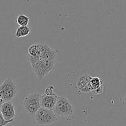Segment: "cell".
Returning a JSON list of instances; mask_svg holds the SVG:
<instances>
[{
	"mask_svg": "<svg viewBox=\"0 0 126 126\" xmlns=\"http://www.w3.org/2000/svg\"><path fill=\"white\" fill-rule=\"evenodd\" d=\"M30 27L27 26H19L16 31V36L17 38L25 37L30 33Z\"/></svg>",
	"mask_w": 126,
	"mask_h": 126,
	"instance_id": "8fae6325",
	"label": "cell"
},
{
	"mask_svg": "<svg viewBox=\"0 0 126 126\" xmlns=\"http://www.w3.org/2000/svg\"><path fill=\"white\" fill-rule=\"evenodd\" d=\"M37 124L39 126H47L52 124L59 120L53 110L41 107L39 109L34 115Z\"/></svg>",
	"mask_w": 126,
	"mask_h": 126,
	"instance_id": "5b68a950",
	"label": "cell"
},
{
	"mask_svg": "<svg viewBox=\"0 0 126 126\" xmlns=\"http://www.w3.org/2000/svg\"><path fill=\"white\" fill-rule=\"evenodd\" d=\"M17 93L16 83L11 78H7L0 85V98L4 102L14 99Z\"/></svg>",
	"mask_w": 126,
	"mask_h": 126,
	"instance_id": "3957f363",
	"label": "cell"
},
{
	"mask_svg": "<svg viewBox=\"0 0 126 126\" xmlns=\"http://www.w3.org/2000/svg\"><path fill=\"white\" fill-rule=\"evenodd\" d=\"M44 94L47 95H54V86L52 85H49L44 90Z\"/></svg>",
	"mask_w": 126,
	"mask_h": 126,
	"instance_id": "4fadbf2b",
	"label": "cell"
},
{
	"mask_svg": "<svg viewBox=\"0 0 126 126\" xmlns=\"http://www.w3.org/2000/svg\"><path fill=\"white\" fill-rule=\"evenodd\" d=\"M14 120H11V121H6L2 116V114L0 112V126H5L13 122Z\"/></svg>",
	"mask_w": 126,
	"mask_h": 126,
	"instance_id": "5bb4252c",
	"label": "cell"
},
{
	"mask_svg": "<svg viewBox=\"0 0 126 126\" xmlns=\"http://www.w3.org/2000/svg\"><path fill=\"white\" fill-rule=\"evenodd\" d=\"M57 117H70L75 112L73 105L65 97L59 96L54 109H53Z\"/></svg>",
	"mask_w": 126,
	"mask_h": 126,
	"instance_id": "7a4b0ae2",
	"label": "cell"
},
{
	"mask_svg": "<svg viewBox=\"0 0 126 126\" xmlns=\"http://www.w3.org/2000/svg\"><path fill=\"white\" fill-rule=\"evenodd\" d=\"M0 112L6 121L14 120L16 117L15 107L11 101L3 102L0 109Z\"/></svg>",
	"mask_w": 126,
	"mask_h": 126,
	"instance_id": "8992f818",
	"label": "cell"
},
{
	"mask_svg": "<svg viewBox=\"0 0 126 126\" xmlns=\"http://www.w3.org/2000/svg\"><path fill=\"white\" fill-rule=\"evenodd\" d=\"M3 102H4V101H2V99H1V98H0V109H1V105H2V103H3Z\"/></svg>",
	"mask_w": 126,
	"mask_h": 126,
	"instance_id": "2e32d148",
	"label": "cell"
},
{
	"mask_svg": "<svg viewBox=\"0 0 126 126\" xmlns=\"http://www.w3.org/2000/svg\"><path fill=\"white\" fill-rule=\"evenodd\" d=\"M33 72L37 78L42 79L50 72L55 69L54 61L38 59L34 63L31 64Z\"/></svg>",
	"mask_w": 126,
	"mask_h": 126,
	"instance_id": "6da1fadb",
	"label": "cell"
},
{
	"mask_svg": "<svg viewBox=\"0 0 126 126\" xmlns=\"http://www.w3.org/2000/svg\"><path fill=\"white\" fill-rule=\"evenodd\" d=\"M41 95L33 93L27 95L23 98V105L26 112L32 117H34L37 111L41 107L40 98Z\"/></svg>",
	"mask_w": 126,
	"mask_h": 126,
	"instance_id": "277c9868",
	"label": "cell"
},
{
	"mask_svg": "<svg viewBox=\"0 0 126 126\" xmlns=\"http://www.w3.org/2000/svg\"><path fill=\"white\" fill-rule=\"evenodd\" d=\"M16 22L17 24L19 25L20 26H27L29 23L30 19L26 15L21 14L18 15V17H17Z\"/></svg>",
	"mask_w": 126,
	"mask_h": 126,
	"instance_id": "7c38bea8",
	"label": "cell"
},
{
	"mask_svg": "<svg viewBox=\"0 0 126 126\" xmlns=\"http://www.w3.org/2000/svg\"><path fill=\"white\" fill-rule=\"evenodd\" d=\"M59 52L57 49H54L47 44H43L41 51L39 59L54 61L57 53Z\"/></svg>",
	"mask_w": 126,
	"mask_h": 126,
	"instance_id": "9c48e42d",
	"label": "cell"
},
{
	"mask_svg": "<svg viewBox=\"0 0 126 126\" xmlns=\"http://www.w3.org/2000/svg\"><path fill=\"white\" fill-rule=\"evenodd\" d=\"M58 97L59 96L57 94H54L53 95H47L44 94L41 95L40 98L41 107L53 110L56 105Z\"/></svg>",
	"mask_w": 126,
	"mask_h": 126,
	"instance_id": "52a82bcc",
	"label": "cell"
},
{
	"mask_svg": "<svg viewBox=\"0 0 126 126\" xmlns=\"http://www.w3.org/2000/svg\"><path fill=\"white\" fill-rule=\"evenodd\" d=\"M123 105H124V106L126 107V94L125 95V96H124V98H123Z\"/></svg>",
	"mask_w": 126,
	"mask_h": 126,
	"instance_id": "9a60e30c",
	"label": "cell"
},
{
	"mask_svg": "<svg viewBox=\"0 0 126 126\" xmlns=\"http://www.w3.org/2000/svg\"><path fill=\"white\" fill-rule=\"evenodd\" d=\"M91 77L88 74H84L79 77L77 82V87L79 91L82 93L91 92L90 80Z\"/></svg>",
	"mask_w": 126,
	"mask_h": 126,
	"instance_id": "ba28073f",
	"label": "cell"
},
{
	"mask_svg": "<svg viewBox=\"0 0 126 126\" xmlns=\"http://www.w3.org/2000/svg\"><path fill=\"white\" fill-rule=\"evenodd\" d=\"M91 87V92L93 93L98 95L103 93V80L97 76L91 77L90 80Z\"/></svg>",
	"mask_w": 126,
	"mask_h": 126,
	"instance_id": "30bf717a",
	"label": "cell"
}]
</instances>
